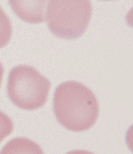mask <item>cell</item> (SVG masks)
<instances>
[{
	"instance_id": "ba28073f",
	"label": "cell",
	"mask_w": 133,
	"mask_h": 154,
	"mask_svg": "<svg viewBox=\"0 0 133 154\" xmlns=\"http://www.w3.org/2000/svg\"><path fill=\"white\" fill-rule=\"evenodd\" d=\"M125 142H126L128 149L133 153V125H131L128 127V130H126V133H125Z\"/></svg>"
},
{
	"instance_id": "8992f818",
	"label": "cell",
	"mask_w": 133,
	"mask_h": 154,
	"mask_svg": "<svg viewBox=\"0 0 133 154\" xmlns=\"http://www.w3.org/2000/svg\"><path fill=\"white\" fill-rule=\"evenodd\" d=\"M12 36V26L11 20L7 16V14L0 7V48L5 47L11 40Z\"/></svg>"
},
{
	"instance_id": "30bf717a",
	"label": "cell",
	"mask_w": 133,
	"mask_h": 154,
	"mask_svg": "<svg viewBox=\"0 0 133 154\" xmlns=\"http://www.w3.org/2000/svg\"><path fill=\"white\" fill-rule=\"evenodd\" d=\"M67 154H93V153L87 152V150H72V152H68Z\"/></svg>"
},
{
	"instance_id": "8fae6325",
	"label": "cell",
	"mask_w": 133,
	"mask_h": 154,
	"mask_svg": "<svg viewBox=\"0 0 133 154\" xmlns=\"http://www.w3.org/2000/svg\"><path fill=\"white\" fill-rule=\"evenodd\" d=\"M3 74H4V67L0 63V86H1V81H3Z\"/></svg>"
},
{
	"instance_id": "277c9868",
	"label": "cell",
	"mask_w": 133,
	"mask_h": 154,
	"mask_svg": "<svg viewBox=\"0 0 133 154\" xmlns=\"http://www.w3.org/2000/svg\"><path fill=\"white\" fill-rule=\"evenodd\" d=\"M48 0H8L17 17L31 24H40L45 20V5Z\"/></svg>"
},
{
	"instance_id": "9c48e42d",
	"label": "cell",
	"mask_w": 133,
	"mask_h": 154,
	"mask_svg": "<svg viewBox=\"0 0 133 154\" xmlns=\"http://www.w3.org/2000/svg\"><path fill=\"white\" fill-rule=\"evenodd\" d=\"M125 22H126V24H128L129 27H132V28H133V7L128 11V14H126V16H125Z\"/></svg>"
},
{
	"instance_id": "7c38bea8",
	"label": "cell",
	"mask_w": 133,
	"mask_h": 154,
	"mask_svg": "<svg viewBox=\"0 0 133 154\" xmlns=\"http://www.w3.org/2000/svg\"><path fill=\"white\" fill-rule=\"evenodd\" d=\"M101 2H113V0H101Z\"/></svg>"
},
{
	"instance_id": "7a4b0ae2",
	"label": "cell",
	"mask_w": 133,
	"mask_h": 154,
	"mask_svg": "<svg viewBox=\"0 0 133 154\" xmlns=\"http://www.w3.org/2000/svg\"><path fill=\"white\" fill-rule=\"evenodd\" d=\"M92 17L89 0H48L45 19L56 38L73 40L82 36Z\"/></svg>"
},
{
	"instance_id": "52a82bcc",
	"label": "cell",
	"mask_w": 133,
	"mask_h": 154,
	"mask_svg": "<svg viewBox=\"0 0 133 154\" xmlns=\"http://www.w3.org/2000/svg\"><path fill=\"white\" fill-rule=\"evenodd\" d=\"M12 130H13L12 119L7 114L0 111V142L4 140V138H7L12 133Z\"/></svg>"
},
{
	"instance_id": "3957f363",
	"label": "cell",
	"mask_w": 133,
	"mask_h": 154,
	"mask_svg": "<svg viewBox=\"0 0 133 154\" xmlns=\"http://www.w3.org/2000/svg\"><path fill=\"white\" fill-rule=\"evenodd\" d=\"M51 82L31 66H15L10 71L7 94L16 107L23 110H37L48 99Z\"/></svg>"
},
{
	"instance_id": "6da1fadb",
	"label": "cell",
	"mask_w": 133,
	"mask_h": 154,
	"mask_svg": "<svg viewBox=\"0 0 133 154\" xmlns=\"http://www.w3.org/2000/svg\"><path fill=\"white\" fill-rule=\"evenodd\" d=\"M56 121L69 131L89 130L99 118V102L89 87L76 81L56 87L52 103Z\"/></svg>"
},
{
	"instance_id": "5b68a950",
	"label": "cell",
	"mask_w": 133,
	"mask_h": 154,
	"mask_svg": "<svg viewBox=\"0 0 133 154\" xmlns=\"http://www.w3.org/2000/svg\"><path fill=\"white\" fill-rule=\"evenodd\" d=\"M0 154H44L43 150L35 141L28 138L17 137L8 141L0 150Z\"/></svg>"
}]
</instances>
